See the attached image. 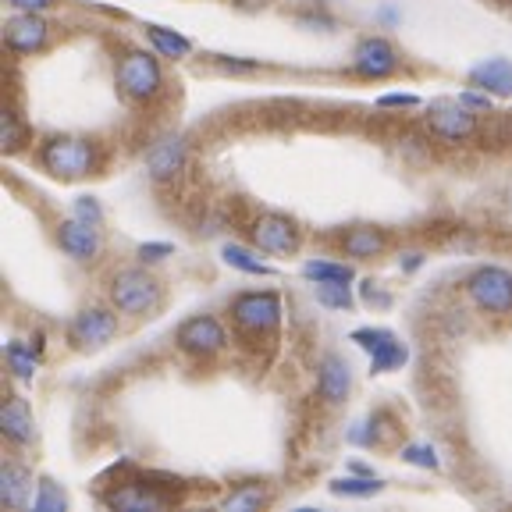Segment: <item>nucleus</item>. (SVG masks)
<instances>
[{"mask_svg": "<svg viewBox=\"0 0 512 512\" xmlns=\"http://www.w3.org/2000/svg\"><path fill=\"white\" fill-rule=\"evenodd\" d=\"M146 36H150L153 50L164 54V57H185L192 50V43L185 40V36H175V32H168V29H157V25H150Z\"/></svg>", "mask_w": 512, "mask_h": 512, "instance_id": "23", "label": "nucleus"}, {"mask_svg": "<svg viewBox=\"0 0 512 512\" xmlns=\"http://www.w3.org/2000/svg\"><path fill=\"white\" fill-rule=\"evenodd\" d=\"M40 491H43V495L36 498V502H32V505H36V509H64V505H68V498H64V495H57V491H54V484H50V480H43V484H40Z\"/></svg>", "mask_w": 512, "mask_h": 512, "instance_id": "28", "label": "nucleus"}, {"mask_svg": "<svg viewBox=\"0 0 512 512\" xmlns=\"http://www.w3.org/2000/svg\"><path fill=\"white\" fill-rule=\"evenodd\" d=\"M495 8H502V11H512V0H491Z\"/></svg>", "mask_w": 512, "mask_h": 512, "instance_id": "32", "label": "nucleus"}, {"mask_svg": "<svg viewBox=\"0 0 512 512\" xmlns=\"http://www.w3.org/2000/svg\"><path fill=\"white\" fill-rule=\"evenodd\" d=\"M246 239L256 253H267V256H296L306 242L303 224L296 217L278 214V210H264V214H256L246 228Z\"/></svg>", "mask_w": 512, "mask_h": 512, "instance_id": "6", "label": "nucleus"}, {"mask_svg": "<svg viewBox=\"0 0 512 512\" xmlns=\"http://www.w3.org/2000/svg\"><path fill=\"white\" fill-rule=\"evenodd\" d=\"M4 363H8L11 377H18V381H32L36 370H40V352L32 349V342L11 338L8 349H4Z\"/></svg>", "mask_w": 512, "mask_h": 512, "instance_id": "18", "label": "nucleus"}, {"mask_svg": "<svg viewBox=\"0 0 512 512\" xmlns=\"http://www.w3.org/2000/svg\"><path fill=\"white\" fill-rule=\"evenodd\" d=\"M224 260L232 267H239V271L246 274H267V264L260 260V256H253L246 246H224Z\"/></svg>", "mask_w": 512, "mask_h": 512, "instance_id": "25", "label": "nucleus"}, {"mask_svg": "<svg viewBox=\"0 0 512 512\" xmlns=\"http://www.w3.org/2000/svg\"><path fill=\"white\" fill-rule=\"evenodd\" d=\"M54 40V22L43 18L40 11H15V15L4 22V47L18 57L43 54Z\"/></svg>", "mask_w": 512, "mask_h": 512, "instance_id": "10", "label": "nucleus"}, {"mask_svg": "<svg viewBox=\"0 0 512 512\" xmlns=\"http://www.w3.org/2000/svg\"><path fill=\"white\" fill-rule=\"evenodd\" d=\"M317 395L324 399V406H342L352 395V367L338 356V352H328L320 356L317 363Z\"/></svg>", "mask_w": 512, "mask_h": 512, "instance_id": "15", "label": "nucleus"}, {"mask_svg": "<svg viewBox=\"0 0 512 512\" xmlns=\"http://www.w3.org/2000/svg\"><path fill=\"white\" fill-rule=\"evenodd\" d=\"M114 86H118L125 104L150 107L153 100H160L168 79H164L157 50L118 47V54H114Z\"/></svg>", "mask_w": 512, "mask_h": 512, "instance_id": "3", "label": "nucleus"}, {"mask_svg": "<svg viewBox=\"0 0 512 512\" xmlns=\"http://www.w3.org/2000/svg\"><path fill=\"white\" fill-rule=\"evenodd\" d=\"M32 470L22 463H4V470H0V498H4V505L8 509H25L32 498Z\"/></svg>", "mask_w": 512, "mask_h": 512, "instance_id": "17", "label": "nucleus"}, {"mask_svg": "<svg viewBox=\"0 0 512 512\" xmlns=\"http://www.w3.org/2000/svg\"><path fill=\"white\" fill-rule=\"evenodd\" d=\"M271 502V495L264 491V484H256V480H249V484H239V491H232V495L224 498V509H260V505Z\"/></svg>", "mask_w": 512, "mask_h": 512, "instance_id": "22", "label": "nucleus"}, {"mask_svg": "<svg viewBox=\"0 0 512 512\" xmlns=\"http://www.w3.org/2000/svg\"><path fill=\"white\" fill-rule=\"evenodd\" d=\"M424 128L427 136L441 139V143H466L480 132V121L473 114V107H466L463 100L459 104H438L424 114Z\"/></svg>", "mask_w": 512, "mask_h": 512, "instance_id": "11", "label": "nucleus"}, {"mask_svg": "<svg viewBox=\"0 0 512 512\" xmlns=\"http://www.w3.org/2000/svg\"><path fill=\"white\" fill-rule=\"evenodd\" d=\"M143 164L153 182L168 185V182H175L185 171V164H189V146H185L182 136H164V139H157V143H150Z\"/></svg>", "mask_w": 512, "mask_h": 512, "instance_id": "13", "label": "nucleus"}, {"mask_svg": "<svg viewBox=\"0 0 512 512\" xmlns=\"http://www.w3.org/2000/svg\"><path fill=\"white\" fill-rule=\"evenodd\" d=\"M402 68L399 50L392 47V40L384 36H367V40L356 43L352 50V72L363 75V79H388Z\"/></svg>", "mask_w": 512, "mask_h": 512, "instance_id": "12", "label": "nucleus"}, {"mask_svg": "<svg viewBox=\"0 0 512 512\" xmlns=\"http://www.w3.org/2000/svg\"><path fill=\"white\" fill-rule=\"evenodd\" d=\"M0 136H4V150H8V153L22 150V146L29 143V128H25L22 114H15V111L4 114V125H0Z\"/></svg>", "mask_w": 512, "mask_h": 512, "instance_id": "24", "label": "nucleus"}, {"mask_svg": "<svg viewBox=\"0 0 512 512\" xmlns=\"http://www.w3.org/2000/svg\"><path fill=\"white\" fill-rule=\"evenodd\" d=\"M164 253H171V246H139V260H143V264L146 260H150V264L153 260H164Z\"/></svg>", "mask_w": 512, "mask_h": 512, "instance_id": "31", "label": "nucleus"}, {"mask_svg": "<svg viewBox=\"0 0 512 512\" xmlns=\"http://www.w3.org/2000/svg\"><path fill=\"white\" fill-rule=\"evenodd\" d=\"M75 214L86 217V221H93V224H100V207H96V200H79Z\"/></svg>", "mask_w": 512, "mask_h": 512, "instance_id": "30", "label": "nucleus"}, {"mask_svg": "<svg viewBox=\"0 0 512 512\" xmlns=\"http://www.w3.org/2000/svg\"><path fill=\"white\" fill-rule=\"evenodd\" d=\"M175 345L182 356L196 363H210L217 356L228 352L232 338H228V328H224V320L214 317V313H196V317L182 320L175 331Z\"/></svg>", "mask_w": 512, "mask_h": 512, "instance_id": "8", "label": "nucleus"}, {"mask_svg": "<svg viewBox=\"0 0 512 512\" xmlns=\"http://www.w3.org/2000/svg\"><path fill=\"white\" fill-rule=\"evenodd\" d=\"M107 505L111 509H160V505H168V498L153 495L146 484H128V488L107 495Z\"/></svg>", "mask_w": 512, "mask_h": 512, "instance_id": "19", "label": "nucleus"}, {"mask_svg": "<svg viewBox=\"0 0 512 512\" xmlns=\"http://www.w3.org/2000/svg\"><path fill=\"white\" fill-rule=\"evenodd\" d=\"M281 296L274 288H249L228 303V320L242 342H274L281 331Z\"/></svg>", "mask_w": 512, "mask_h": 512, "instance_id": "4", "label": "nucleus"}, {"mask_svg": "<svg viewBox=\"0 0 512 512\" xmlns=\"http://www.w3.org/2000/svg\"><path fill=\"white\" fill-rule=\"evenodd\" d=\"M36 164L57 182H86L107 168V146L82 132H54L36 143Z\"/></svg>", "mask_w": 512, "mask_h": 512, "instance_id": "1", "label": "nucleus"}, {"mask_svg": "<svg viewBox=\"0 0 512 512\" xmlns=\"http://www.w3.org/2000/svg\"><path fill=\"white\" fill-rule=\"evenodd\" d=\"M338 253L349 256V260H377V256L388 253L392 246V235L384 228H374V224H356V228H345L335 239Z\"/></svg>", "mask_w": 512, "mask_h": 512, "instance_id": "14", "label": "nucleus"}, {"mask_svg": "<svg viewBox=\"0 0 512 512\" xmlns=\"http://www.w3.org/2000/svg\"><path fill=\"white\" fill-rule=\"evenodd\" d=\"M0 427H4V438H8L15 448H25V445H32V441H36V416H32L29 402H25L18 392H11L8 402H4Z\"/></svg>", "mask_w": 512, "mask_h": 512, "instance_id": "16", "label": "nucleus"}, {"mask_svg": "<svg viewBox=\"0 0 512 512\" xmlns=\"http://www.w3.org/2000/svg\"><path fill=\"white\" fill-rule=\"evenodd\" d=\"M121 335V313L107 306H82L68 328H64V342L72 345L75 352H100Z\"/></svg>", "mask_w": 512, "mask_h": 512, "instance_id": "7", "label": "nucleus"}, {"mask_svg": "<svg viewBox=\"0 0 512 512\" xmlns=\"http://www.w3.org/2000/svg\"><path fill=\"white\" fill-rule=\"evenodd\" d=\"M335 491L338 495H374V491H381V484L377 480H338Z\"/></svg>", "mask_w": 512, "mask_h": 512, "instance_id": "27", "label": "nucleus"}, {"mask_svg": "<svg viewBox=\"0 0 512 512\" xmlns=\"http://www.w3.org/2000/svg\"><path fill=\"white\" fill-rule=\"evenodd\" d=\"M317 288V299L324 306H352L349 285H313Z\"/></svg>", "mask_w": 512, "mask_h": 512, "instance_id": "26", "label": "nucleus"}, {"mask_svg": "<svg viewBox=\"0 0 512 512\" xmlns=\"http://www.w3.org/2000/svg\"><path fill=\"white\" fill-rule=\"evenodd\" d=\"M54 242L68 260H75V264L89 267L104 256V235H100V224L86 221V217H79V214L57 221Z\"/></svg>", "mask_w": 512, "mask_h": 512, "instance_id": "9", "label": "nucleus"}, {"mask_svg": "<svg viewBox=\"0 0 512 512\" xmlns=\"http://www.w3.org/2000/svg\"><path fill=\"white\" fill-rule=\"evenodd\" d=\"M107 303L128 320H146L157 317L168 303V292H164V281L157 278L146 267H118V271L107 278Z\"/></svg>", "mask_w": 512, "mask_h": 512, "instance_id": "2", "label": "nucleus"}, {"mask_svg": "<svg viewBox=\"0 0 512 512\" xmlns=\"http://www.w3.org/2000/svg\"><path fill=\"white\" fill-rule=\"evenodd\" d=\"M303 274L313 285H349L352 281V267L335 264V260H310L303 267Z\"/></svg>", "mask_w": 512, "mask_h": 512, "instance_id": "21", "label": "nucleus"}, {"mask_svg": "<svg viewBox=\"0 0 512 512\" xmlns=\"http://www.w3.org/2000/svg\"><path fill=\"white\" fill-rule=\"evenodd\" d=\"M11 8L15 11H50V8H57V0H8Z\"/></svg>", "mask_w": 512, "mask_h": 512, "instance_id": "29", "label": "nucleus"}, {"mask_svg": "<svg viewBox=\"0 0 512 512\" xmlns=\"http://www.w3.org/2000/svg\"><path fill=\"white\" fill-rule=\"evenodd\" d=\"M466 299L473 303V310L484 313L491 320H509L512 317V271L495 264L473 267L463 281Z\"/></svg>", "mask_w": 512, "mask_h": 512, "instance_id": "5", "label": "nucleus"}, {"mask_svg": "<svg viewBox=\"0 0 512 512\" xmlns=\"http://www.w3.org/2000/svg\"><path fill=\"white\" fill-rule=\"evenodd\" d=\"M473 82L488 93H512V64L509 61H488L473 72Z\"/></svg>", "mask_w": 512, "mask_h": 512, "instance_id": "20", "label": "nucleus"}]
</instances>
